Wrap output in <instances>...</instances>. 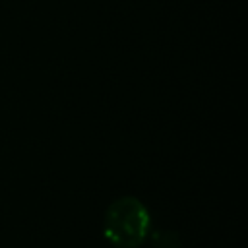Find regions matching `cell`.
<instances>
[{"instance_id": "6da1fadb", "label": "cell", "mask_w": 248, "mask_h": 248, "mask_svg": "<svg viewBox=\"0 0 248 248\" xmlns=\"http://www.w3.org/2000/svg\"><path fill=\"white\" fill-rule=\"evenodd\" d=\"M147 231L149 213L140 200L124 196L110 203L105 217V234L114 246L136 248L145 240Z\"/></svg>"}]
</instances>
